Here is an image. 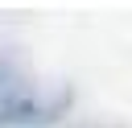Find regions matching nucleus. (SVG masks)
<instances>
[{
	"label": "nucleus",
	"mask_w": 132,
	"mask_h": 128,
	"mask_svg": "<svg viewBox=\"0 0 132 128\" xmlns=\"http://www.w3.org/2000/svg\"><path fill=\"white\" fill-rule=\"evenodd\" d=\"M25 87H29V74H25V66H21L16 58L0 54V99H4V95H12V91H25Z\"/></svg>",
	"instance_id": "f03ea898"
},
{
	"label": "nucleus",
	"mask_w": 132,
	"mask_h": 128,
	"mask_svg": "<svg viewBox=\"0 0 132 128\" xmlns=\"http://www.w3.org/2000/svg\"><path fill=\"white\" fill-rule=\"evenodd\" d=\"M74 103V91L66 83L58 87H25L0 99V128H50L58 124Z\"/></svg>",
	"instance_id": "f257e3e1"
}]
</instances>
